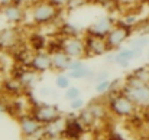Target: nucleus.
Returning a JSON list of instances; mask_svg holds the SVG:
<instances>
[{
  "mask_svg": "<svg viewBox=\"0 0 149 140\" xmlns=\"http://www.w3.org/2000/svg\"><path fill=\"white\" fill-rule=\"evenodd\" d=\"M86 1H87V0H70L68 4H67V9H72V10H75V9L84 6Z\"/></svg>",
  "mask_w": 149,
  "mask_h": 140,
  "instance_id": "nucleus-27",
  "label": "nucleus"
},
{
  "mask_svg": "<svg viewBox=\"0 0 149 140\" xmlns=\"http://www.w3.org/2000/svg\"><path fill=\"white\" fill-rule=\"evenodd\" d=\"M114 20L110 17V16H104V17H100L96 22L90 23V26L86 29L87 35L88 36H97V38H106L110 30L114 28Z\"/></svg>",
  "mask_w": 149,
  "mask_h": 140,
  "instance_id": "nucleus-9",
  "label": "nucleus"
},
{
  "mask_svg": "<svg viewBox=\"0 0 149 140\" xmlns=\"http://www.w3.org/2000/svg\"><path fill=\"white\" fill-rule=\"evenodd\" d=\"M87 108L93 113V116L96 117V120L99 121L101 119H104L106 117V114H107V108H109V105H106L104 103H101V101H96V100H93L90 104H87Z\"/></svg>",
  "mask_w": 149,
  "mask_h": 140,
  "instance_id": "nucleus-18",
  "label": "nucleus"
},
{
  "mask_svg": "<svg viewBox=\"0 0 149 140\" xmlns=\"http://www.w3.org/2000/svg\"><path fill=\"white\" fill-rule=\"evenodd\" d=\"M109 110L117 116V117H122V119H129L132 116L136 114L138 111V105L125 94L120 91V94H116L113 95L110 100H109Z\"/></svg>",
  "mask_w": 149,
  "mask_h": 140,
  "instance_id": "nucleus-2",
  "label": "nucleus"
},
{
  "mask_svg": "<svg viewBox=\"0 0 149 140\" xmlns=\"http://www.w3.org/2000/svg\"><path fill=\"white\" fill-rule=\"evenodd\" d=\"M48 1H51L52 4H55L56 7H67L70 0H48Z\"/></svg>",
  "mask_w": 149,
  "mask_h": 140,
  "instance_id": "nucleus-28",
  "label": "nucleus"
},
{
  "mask_svg": "<svg viewBox=\"0 0 149 140\" xmlns=\"http://www.w3.org/2000/svg\"><path fill=\"white\" fill-rule=\"evenodd\" d=\"M142 1H148V0H142Z\"/></svg>",
  "mask_w": 149,
  "mask_h": 140,
  "instance_id": "nucleus-32",
  "label": "nucleus"
},
{
  "mask_svg": "<svg viewBox=\"0 0 149 140\" xmlns=\"http://www.w3.org/2000/svg\"><path fill=\"white\" fill-rule=\"evenodd\" d=\"M38 75H39V74H38L36 71H33L32 68H31V69H23L22 74H20V77L17 78V82H19L20 85L29 88V87H32V85L36 84Z\"/></svg>",
  "mask_w": 149,
  "mask_h": 140,
  "instance_id": "nucleus-17",
  "label": "nucleus"
},
{
  "mask_svg": "<svg viewBox=\"0 0 149 140\" xmlns=\"http://www.w3.org/2000/svg\"><path fill=\"white\" fill-rule=\"evenodd\" d=\"M55 85H56L58 90L65 91L67 88L71 87V78L67 75V72H59V74L55 77Z\"/></svg>",
  "mask_w": 149,
  "mask_h": 140,
  "instance_id": "nucleus-20",
  "label": "nucleus"
},
{
  "mask_svg": "<svg viewBox=\"0 0 149 140\" xmlns=\"http://www.w3.org/2000/svg\"><path fill=\"white\" fill-rule=\"evenodd\" d=\"M29 68H32L33 71H36L38 74H44L52 69V56L51 52H47L44 49L35 51L32 53L31 62H29Z\"/></svg>",
  "mask_w": 149,
  "mask_h": 140,
  "instance_id": "nucleus-8",
  "label": "nucleus"
},
{
  "mask_svg": "<svg viewBox=\"0 0 149 140\" xmlns=\"http://www.w3.org/2000/svg\"><path fill=\"white\" fill-rule=\"evenodd\" d=\"M80 97H81L80 88L78 87H74V85H71L70 88H67L65 93H64V98L67 101H71V100H75V98H80Z\"/></svg>",
  "mask_w": 149,
  "mask_h": 140,
  "instance_id": "nucleus-24",
  "label": "nucleus"
},
{
  "mask_svg": "<svg viewBox=\"0 0 149 140\" xmlns=\"http://www.w3.org/2000/svg\"><path fill=\"white\" fill-rule=\"evenodd\" d=\"M130 75L135 77L136 80L142 81V82L149 84V67H139V68H136Z\"/></svg>",
  "mask_w": 149,
  "mask_h": 140,
  "instance_id": "nucleus-22",
  "label": "nucleus"
},
{
  "mask_svg": "<svg viewBox=\"0 0 149 140\" xmlns=\"http://www.w3.org/2000/svg\"><path fill=\"white\" fill-rule=\"evenodd\" d=\"M110 87H111V80H110V78L99 81V82L94 84V90H96V93L100 94V95H103V94H106V93H110Z\"/></svg>",
  "mask_w": 149,
  "mask_h": 140,
  "instance_id": "nucleus-23",
  "label": "nucleus"
},
{
  "mask_svg": "<svg viewBox=\"0 0 149 140\" xmlns=\"http://www.w3.org/2000/svg\"><path fill=\"white\" fill-rule=\"evenodd\" d=\"M58 9L59 7H56L55 4H52L48 0L36 3L32 7V10H31V16H32L33 23H36V25L52 23L56 19V16H58Z\"/></svg>",
  "mask_w": 149,
  "mask_h": 140,
  "instance_id": "nucleus-4",
  "label": "nucleus"
},
{
  "mask_svg": "<svg viewBox=\"0 0 149 140\" xmlns=\"http://www.w3.org/2000/svg\"><path fill=\"white\" fill-rule=\"evenodd\" d=\"M19 130L22 137L32 139L45 132V124H42L33 114H25L19 119Z\"/></svg>",
  "mask_w": 149,
  "mask_h": 140,
  "instance_id": "nucleus-6",
  "label": "nucleus"
},
{
  "mask_svg": "<svg viewBox=\"0 0 149 140\" xmlns=\"http://www.w3.org/2000/svg\"><path fill=\"white\" fill-rule=\"evenodd\" d=\"M127 46L145 49L146 46H149V38L146 35H139V36H136V38H132V39L127 41Z\"/></svg>",
  "mask_w": 149,
  "mask_h": 140,
  "instance_id": "nucleus-21",
  "label": "nucleus"
},
{
  "mask_svg": "<svg viewBox=\"0 0 149 140\" xmlns=\"http://www.w3.org/2000/svg\"><path fill=\"white\" fill-rule=\"evenodd\" d=\"M20 35L17 28L15 26H7L0 30V49L1 51H10L19 45Z\"/></svg>",
  "mask_w": 149,
  "mask_h": 140,
  "instance_id": "nucleus-11",
  "label": "nucleus"
},
{
  "mask_svg": "<svg viewBox=\"0 0 149 140\" xmlns=\"http://www.w3.org/2000/svg\"><path fill=\"white\" fill-rule=\"evenodd\" d=\"M84 126L78 121V119L77 117H74V119H70V120H67V123L64 124V134L68 137V139H80L81 137V134H83V132H84Z\"/></svg>",
  "mask_w": 149,
  "mask_h": 140,
  "instance_id": "nucleus-15",
  "label": "nucleus"
},
{
  "mask_svg": "<svg viewBox=\"0 0 149 140\" xmlns=\"http://www.w3.org/2000/svg\"><path fill=\"white\" fill-rule=\"evenodd\" d=\"M61 48L71 56V58H83L84 55H87L86 52V39L78 38L75 35L68 36L64 42Z\"/></svg>",
  "mask_w": 149,
  "mask_h": 140,
  "instance_id": "nucleus-10",
  "label": "nucleus"
},
{
  "mask_svg": "<svg viewBox=\"0 0 149 140\" xmlns=\"http://www.w3.org/2000/svg\"><path fill=\"white\" fill-rule=\"evenodd\" d=\"M51 56H52V69L54 71H56V72H67L68 71L72 58L62 48L56 49L55 52H51Z\"/></svg>",
  "mask_w": 149,
  "mask_h": 140,
  "instance_id": "nucleus-14",
  "label": "nucleus"
},
{
  "mask_svg": "<svg viewBox=\"0 0 149 140\" xmlns=\"http://www.w3.org/2000/svg\"><path fill=\"white\" fill-rule=\"evenodd\" d=\"M93 74H94V69H91L90 67H87L86 64L75 68V69H70L67 71V75L71 78V80H87V81H91L93 78Z\"/></svg>",
  "mask_w": 149,
  "mask_h": 140,
  "instance_id": "nucleus-16",
  "label": "nucleus"
},
{
  "mask_svg": "<svg viewBox=\"0 0 149 140\" xmlns=\"http://www.w3.org/2000/svg\"><path fill=\"white\" fill-rule=\"evenodd\" d=\"M130 39V28L129 25H114V28L110 30V33L106 36V44L110 51L120 49L127 41Z\"/></svg>",
  "mask_w": 149,
  "mask_h": 140,
  "instance_id": "nucleus-7",
  "label": "nucleus"
},
{
  "mask_svg": "<svg viewBox=\"0 0 149 140\" xmlns=\"http://www.w3.org/2000/svg\"><path fill=\"white\" fill-rule=\"evenodd\" d=\"M145 49H141V48H133V46H122L120 49H116V51H110L109 56L106 58V62L107 64H113V65H117L120 68H129L130 64L139 58L142 53H143Z\"/></svg>",
  "mask_w": 149,
  "mask_h": 140,
  "instance_id": "nucleus-3",
  "label": "nucleus"
},
{
  "mask_svg": "<svg viewBox=\"0 0 149 140\" xmlns=\"http://www.w3.org/2000/svg\"><path fill=\"white\" fill-rule=\"evenodd\" d=\"M77 119H78V121H80V123H81L84 127H91L94 123H97L96 117H94V116H93V113H91V111L87 108V105L78 111V114H77Z\"/></svg>",
  "mask_w": 149,
  "mask_h": 140,
  "instance_id": "nucleus-19",
  "label": "nucleus"
},
{
  "mask_svg": "<svg viewBox=\"0 0 149 140\" xmlns=\"http://www.w3.org/2000/svg\"><path fill=\"white\" fill-rule=\"evenodd\" d=\"M86 52L87 55L93 56H101L109 52V48L106 44V38H97V36H88L86 38Z\"/></svg>",
  "mask_w": 149,
  "mask_h": 140,
  "instance_id": "nucleus-13",
  "label": "nucleus"
},
{
  "mask_svg": "<svg viewBox=\"0 0 149 140\" xmlns=\"http://www.w3.org/2000/svg\"><path fill=\"white\" fill-rule=\"evenodd\" d=\"M4 113H6V104L0 101V116H3Z\"/></svg>",
  "mask_w": 149,
  "mask_h": 140,
  "instance_id": "nucleus-30",
  "label": "nucleus"
},
{
  "mask_svg": "<svg viewBox=\"0 0 149 140\" xmlns=\"http://www.w3.org/2000/svg\"><path fill=\"white\" fill-rule=\"evenodd\" d=\"M122 93L127 95L138 105V108H149V84L129 75L125 81Z\"/></svg>",
  "mask_w": 149,
  "mask_h": 140,
  "instance_id": "nucleus-1",
  "label": "nucleus"
},
{
  "mask_svg": "<svg viewBox=\"0 0 149 140\" xmlns=\"http://www.w3.org/2000/svg\"><path fill=\"white\" fill-rule=\"evenodd\" d=\"M107 78H110V72H109L107 69H99V71H94L91 81L96 84V82L103 81V80H107Z\"/></svg>",
  "mask_w": 149,
  "mask_h": 140,
  "instance_id": "nucleus-26",
  "label": "nucleus"
},
{
  "mask_svg": "<svg viewBox=\"0 0 149 140\" xmlns=\"http://www.w3.org/2000/svg\"><path fill=\"white\" fill-rule=\"evenodd\" d=\"M68 107H70V110H72V111H80L81 108L86 107V103H84L83 97H80V98H75V100L68 101Z\"/></svg>",
  "mask_w": 149,
  "mask_h": 140,
  "instance_id": "nucleus-25",
  "label": "nucleus"
},
{
  "mask_svg": "<svg viewBox=\"0 0 149 140\" xmlns=\"http://www.w3.org/2000/svg\"><path fill=\"white\" fill-rule=\"evenodd\" d=\"M32 114L45 126L54 124L62 119V111L59 110V107L55 104H47V103L35 105Z\"/></svg>",
  "mask_w": 149,
  "mask_h": 140,
  "instance_id": "nucleus-5",
  "label": "nucleus"
},
{
  "mask_svg": "<svg viewBox=\"0 0 149 140\" xmlns=\"http://www.w3.org/2000/svg\"><path fill=\"white\" fill-rule=\"evenodd\" d=\"M146 55H148V59H149V46H148V51H146Z\"/></svg>",
  "mask_w": 149,
  "mask_h": 140,
  "instance_id": "nucleus-31",
  "label": "nucleus"
},
{
  "mask_svg": "<svg viewBox=\"0 0 149 140\" xmlns=\"http://www.w3.org/2000/svg\"><path fill=\"white\" fill-rule=\"evenodd\" d=\"M15 0H0V9L1 7H4V6H7V4H10V3H13Z\"/></svg>",
  "mask_w": 149,
  "mask_h": 140,
  "instance_id": "nucleus-29",
  "label": "nucleus"
},
{
  "mask_svg": "<svg viewBox=\"0 0 149 140\" xmlns=\"http://www.w3.org/2000/svg\"><path fill=\"white\" fill-rule=\"evenodd\" d=\"M1 16L4 17V20L7 23H10V25H19L25 19V12H23V9L19 4H16L13 1V3L1 7Z\"/></svg>",
  "mask_w": 149,
  "mask_h": 140,
  "instance_id": "nucleus-12",
  "label": "nucleus"
}]
</instances>
